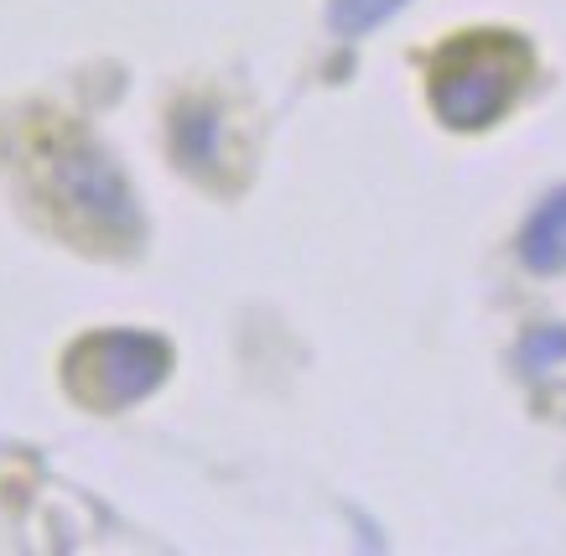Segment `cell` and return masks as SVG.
<instances>
[{"mask_svg": "<svg viewBox=\"0 0 566 556\" xmlns=\"http://www.w3.org/2000/svg\"><path fill=\"white\" fill-rule=\"evenodd\" d=\"M406 0H333V27L338 32H369V27H379V21L390 17V11H400Z\"/></svg>", "mask_w": 566, "mask_h": 556, "instance_id": "cell-5", "label": "cell"}, {"mask_svg": "<svg viewBox=\"0 0 566 556\" xmlns=\"http://www.w3.org/2000/svg\"><path fill=\"white\" fill-rule=\"evenodd\" d=\"M167 369V344L146 333H99L69 354V390L94 411L130 406L161 380Z\"/></svg>", "mask_w": 566, "mask_h": 556, "instance_id": "cell-3", "label": "cell"}, {"mask_svg": "<svg viewBox=\"0 0 566 556\" xmlns=\"http://www.w3.org/2000/svg\"><path fill=\"white\" fill-rule=\"evenodd\" d=\"M531 84V48L515 32H463L431 57V105L447 125H494Z\"/></svg>", "mask_w": 566, "mask_h": 556, "instance_id": "cell-2", "label": "cell"}, {"mask_svg": "<svg viewBox=\"0 0 566 556\" xmlns=\"http://www.w3.org/2000/svg\"><path fill=\"white\" fill-rule=\"evenodd\" d=\"M525 261L535 271H562L566 265V188L551 192L546 203L535 209L531 229H525Z\"/></svg>", "mask_w": 566, "mask_h": 556, "instance_id": "cell-4", "label": "cell"}, {"mask_svg": "<svg viewBox=\"0 0 566 556\" xmlns=\"http://www.w3.org/2000/svg\"><path fill=\"white\" fill-rule=\"evenodd\" d=\"M21 172L32 198L69 240H84L88 250H120L136 240L140 219L120 172L73 120L48 115L21 125Z\"/></svg>", "mask_w": 566, "mask_h": 556, "instance_id": "cell-1", "label": "cell"}]
</instances>
